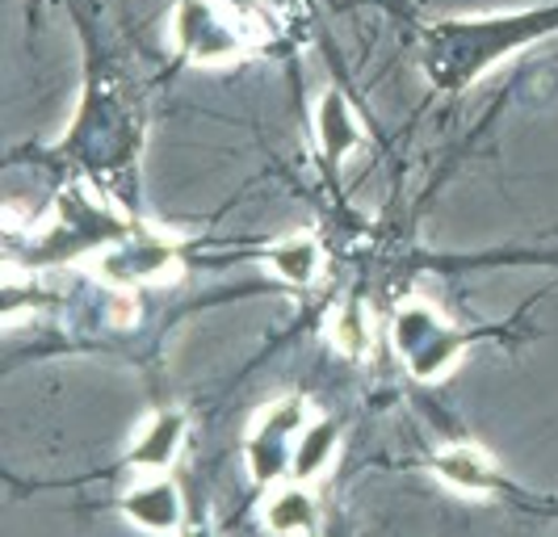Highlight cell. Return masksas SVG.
Wrapping results in <instances>:
<instances>
[{
    "label": "cell",
    "mask_w": 558,
    "mask_h": 537,
    "mask_svg": "<svg viewBox=\"0 0 558 537\" xmlns=\"http://www.w3.org/2000/svg\"><path fill=\"white\" fill-rule=\"evenodd\" d=\"M328 340L344 357H369L374 349V319L362 303H336L328 315Z\"/></svg>",
    "instance_id": "obj_12"
},
{
    "label": "cell",
    "mask_w": 558,
    "mask_h": 537,
    "mask_svg": "<svg viewBox=\"0 0 558 537\" xmlns=\"http://www.w3.org/2000/svg\"><path fill=\"white\" fill-rule=\"evenodd\" d=\"M181 437H185V420L177 412H160V416H151L143 425V432L135 437L131 453H126V462L135 471H168L172 457L181 453Z\"/></svg>",
    "instance_id": "obj_8"
},
{
    "label": "cell",
    "mask_w": 558,
    "mask_h": 537,
    "mask_svg": "<svg viewBox=\"0 0 558 537\" xmlns=\"http://www.w3.org/2000/svg\"><path fill=\"white\" fill-rule=\"evenodd\" d=\"M391 337L399 357L424 382H437V378L453 374V366L466 353L462 332L433 303H403L391 319Z\"/></svg>",
    "instance_id": "obj_2"
},
{
    "label": "cell",
    "mask_w": 558,
    "mask_h": 537,
    "mask_svg": "<svg viewBox=\"0 0 558 537\" xmlns=\"http://www.w3.org/2000/svg\"><path fill=\"white\" fill-rule=\"evenodd\" d=\"M315 122H319V151H324L328 164H340V160L362 143V126H357V118L344 106L340 93H324Z\"/></svg>",
    "instance_id": "obj_10"
},
{
    "label": "cell",
    "mask_w": 558,
    "mask_h": 537,
    "mask_svg": "<svg viewBox=\"0 0 558 537\" xmlns=\"http://www.w3.org/2000/svg\"><path fill=\"white\" fill-rule=\"evenodd\" d=\"M260 521H265L269 534H315L319 529V504L303 487V479L278 483L269 491V500L260 504Z\"/></svg>",
    "instance_id": "obj_6"
},
{
    "label": "cell",
    "mask_w": 558,
    "mask_h": 537,
    "mask_svg": "<svg viewBox=\"0 0 558 537\" xmlns=\"http://www.w3.org/2000/svg\"><path fill=\"white\" fill-rule=\"evenodd\" d=\"M97 278L101 282L118 285V290H135L140 282H156L177 269V253H172V240L160 235H135V240H110L101 256H97Z\"/></svg>",
    "instance_id": "obj_4"
},
{
    "label": "cell",
    "mask_w": 558,
    "mask_h": 537,
    "mask_svg": "<svg viewBox=\"0 0 558 537\" xmlns=\"http://www.w3.org/2000/svg\"><path fill=\"white\" fill-rule=\"evenodd\" d=\"M122 509L147 534H172L181 525V496H177L172 479H165V471H143L140 479L131 483Z\"/></svg>",
    "instance_id": "obj_5"
},
{
    "label": "cell",
    "mask_w": 558,
    "mask_h": 537,
    "mask_svg": "<svg viewBox=\"0 0 558 537\" xmlns=\"http://www.w3.org/2000/svg\"><path fill=\"white\" fill-rule=\"evenodd\" d=\"M269 269L278 273L281 282L290 285H315L319 282V273H324V248H319V240L311 235V231H299V235H286L278 240L269 253Z\"/></svg>",
    "instance_id": "obj_9"
},
{
    "label": "cell",
    "mask_w": 558,
    "mask_h": 537,
    "mask_svg": "<svg viewBox=\"0 0 558 537\" xmlns=\"http://www.w3.org/2000/svg\"><path fill=\"white\" fill-rule=\"evenodd\" d=\"M265 17L223 0H181L172 13V42L194 63H227L265 42Z\"/></svg>",
    "instance_id": "obj_1"
},
{
    "label": "cell",
    "mask_w": 558,
    "mask_h": 537,
    "mask_svg": "<svg viewBox=\"0 0 558 537\" xmlns=\"http://www.w3.org/2000/svg\"><path fill=\"white\" fill-rule=\"evenodd\" d=\"M336 425L332 420H315L299 432V441H294V453H290V479H319L328 466H332L336 457Z\"/></svg>",
    "instance_id": "obj_11"
},
{
    "label": "cell",
    "mask_w": 558,
    "mask_h": 537,
    "mask_svg": "<svg viewBox=\"0 0 558 537\" xmlns=\"http://www.w3.org/2000/svg\"><path fill=\"white\" fill-rule=\"evenodd\" d=\"M433 471H437V479L449 483L462 496H487L496 487V462L478 446H449L433 457Z\"/></svg>",
    "instance_id": "obj_7"
},
{
    "label": "cell",
    "mask_w": 558,
    "mask_h": 537,
    "mask_svg": "<svg viewBox=\"0 0 558 537\" xmlns=\"http://www.w3.org/2000/svg\"><path fill=\"white\" fill-rule=\"evenodd\" d=\"M307 428V403L303 399H281L274 407L260 412V420L252 425L248 437V457L256 479L274 483L281 475H290V453L299 432Z\"/></svg>",
    "instance_id": "obj_3"
}]
</instances>
